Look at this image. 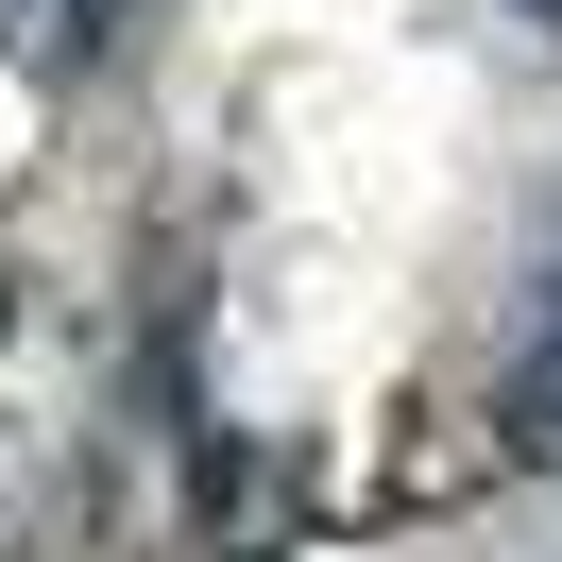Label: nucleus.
Wrapping results in <instances>:
<instances>
[{
    "mask_svg": "<svg viewBox=\"0 0 562 562\" xmlns=\"http://www.w3.org/2000/svg\"><path fill=\"white\" fill-rule=\"evenodd\" d=\"M528 18H562V0H528Z\"/></svg>",
    "mask_w": 562,
    "mask_h": 562,
    "instance_id": "nucleus-2",
    "label": "nucleus"
},
{
    "mask_svg": "<svg viewBox=\"0 0 562 562\" xmlns=\"http://www.w3.org/2000/svg\"><path fill=\"white\" fill-rule=\"evenodd\" d=\"M528 426H562V341H546V375H528Z\"/></svg>",
    "mask_w": 562,
    "mask_h": 562,
    "instance_id": "nucleus-1",
    "label": "nucleus"
}]
</instances>
